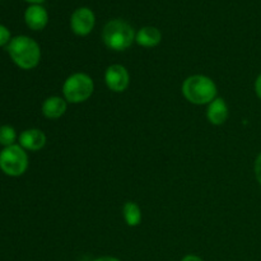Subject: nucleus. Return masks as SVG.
<instances>
[{
	"label": "nucleus",
	"instance_id": "nucleus-1",
	"mask_svg": "<svg viewBox=\"0 0 261 261\" xmlns=\"http://www.w3.org/2000/svg\"><path fill=\"white\" fill-rule=\"evenodd\" d=\"M8 53L12 60L24 70L36 68L41 60L40 45L27 36H17L8 43Z\"/></svg>",
	"mask_w": 261,
	"mask_h": 261
},
{
	"label": "nucleus",
	"instance_id": "nucleus-2",
	"mask_svg": "<svg viewBox=\"0 0 261 261\" xmlns=\"http://www.w3.org/2000/svg\"><path fill=\"white\" fill-rule=\"evenodd\" d=\"M182 94L194 105H209L217 98V86L209 76L195 74L184 81Z\"/></svg>",
	"mask_w": 261,
	"mask_h": 261
},
{
	"label": "nucleus",
	"instance_id": "nucleus-3",
	"mask_svg": "<svg viewBox=\"0 0 261 261\" xmlns=\"http://www.w3.org/2000/svg\"><path fill=\"white\" fill-rule=\"evenodd\" d=\"M134 28L122 19H112L106 23L102 31L105 45L114 51H124L135 41Z\"/></svg>",
	"mask_w": 261,
	"mask_h": 261
},
{
	"label": "nucleus",
	"instance_id": "nucleus-4",
	"mask_svg": "<svg viewBox=\"0 0 261 261\" xmlns=\"http://www.w3.org/2000/svg\"><path fill=\"white\" fill-rule=\"evenodd\" d=\"M93 79L86 73H74L65 79L63 84V94L66 102L82 103L93 94Z\"/></svg>",
	"mask_w": 261,
	"mask_h": 261
},
{
	"label": "nucleus",
	"instance_id": "nucleus-5",
	"mask_svg": "<svg viewBox=\"0 0 261 261\" xmlns=\"http://www.w3.org/2000/svg\"><path fill=\"white\" fill-rule=\"evenodd\" d=\"M28 168V155L20 145L13 144L0 152V170L8 176H22Z\"/></svg>",
	"mask_w": 261,
	"mask_h": 261
},
{
	"label": "nucleus",
	"instance_id": "nucleus-6",
	"mask_svg": "<svg viewBox=\"0 0 261 261\" xmlns=\"http://www.w3.org/2000/svg\"><path fill=\"white\" fill-rule=\"evenodd\" d=\"M105 82L109 89L116 93L126 91L130 83V75L127 69L120 64H112L105 71Z\"/></svg>",
	"mask_w": 261,
	"mask_h": 261
},
{
	"label": "nucleus",
	"instance_id": "nucleus-7",
	"mask_svg": "<svg viewBox=\"0 0 261 261\" xmlns=\"http://www.w3.org/2000/svg\"><path fill=\"white\" fill-rule=\"evenodd\" d=\"M96 23L93 12L88 8H79L71 14L70 27L76 36H87L92 32Z\"/></svg>",
	"mask_w": 261,
	"mask_h": 261
},
{
	"label": "nucleus",
	"instance_id": "nucleus-8",
	"mask_svg": "<svg viewBox=\"0 0 261 261\" xmlns=\"http://www.w3.org/2000/svg\"><path fill=\"white\" fill-rule=\"evenodd\" d=\"M25 24L33 31H41L47 25L48 14L45 8L40 4H33L27 8L24 13Z\"/></svg>",
	"mask_w": 261,
	"mask_h": 261
},
{
	"label": "nucleus",
	"instance_id": "nucleus-9",
	"mask_svg": "<svg viewBox=\"0 0 261 261\" xmlns=\"http://www.w3.org/2000/svg\"><path fill=\"white\" fill-rule=\"evenodd\" d=\"M46 135L40 129H27L19 135V145L27 150H40L45 147Z\"/></svg>",
	"mask_w": 261,
	"mask_h": 261
},
{
	"label": "nucleus",
	"instance_id": "nucleus-10",
	"mask_svg": "<svg viewBox=\"0 0 261 261\" xmlns=\"http://www.w3.org/2000/svg\"><path fill=\"white\" fill-rule=\"evenodd\" d=\"M68 109V102L65 98L59 96H51L46 98L42 103V114L47 119H60Z\"/></svg>",
	"mask_w": 261,
	"mask_h": 261
},
{
	"label": "nucleus",
	"instance_id": "nucleus-11",
	"mask_svg": "<svg viewBox=\"0 0 261 261\" xmlns=\"http://www.w3.org/2000/svg\"><path fill=\"white\" fill-rule=\"evenodd\" d=\"M206 117H208L209 122L213 125L224 124L227 117H228V106H227L226 101L223 98H218V97L213 99L208 105Z\"/></svg>",
	"mask_w": 261,
	"mask_h": 261
},
{
	"label": "nucleus",
	"instance_id": "nucleus-12",
	"mask_svg": "<svg viewBox=\"0 0 261 261\" xmlns=\"http://www.w3.org/2000/svg\"><path fill=\"white\" fill-rule=\"evenodd\" d=\"M135 41L138 45L143 46V47H154V46L160 45V42L162 41V33L158 28L147 25L138 31V33L135 35Z\"/></svg>",
	"mask_w": 261,
	"mask_h": 261
},
{
	"label": "nucleus",
	"instance_id": "nucleus-13",
	"mask_svg": "<svg viewBox=\"0 0 261 261\" xmlns=\"http://www.w3.org/2000/svg\"><path fill=\"white\" fill-rule=\"evenodd\" d=\"M122 216L127 226L137 227L142 221V209L134 201H126L122 206Z\"/></svg>",
	"mask_w": 261,
	"mask_h": 261
},
{
	"label": "nucleus",
	"instance_id": "nucleus-14",
	"mask_svg": "<svg viewBox=\"0 0 261 261\" xmlns=\"http://www.w3.org/2000/svg\"><path fill=\"white\" fill-rule=\"evenodd\" d=\"M15 138H17V134H15L14 127L9 126V125L0 126V144L4 145V148L14 144Z\"/></svg>",
	"mask_w": 261,
	"mask_h": 261
},
{
	"label": "nucleus",
	"instance_id": "nucleus-15",
	"mask_svg": "<svg viewBox=\"0 0 261 261\" xmlns=\"http://www.w3.org/2000/svg\"><path fill=\"white\" fill-rule=\"evenodd\" d=\"M10 42V32L5 25L0 24V46H4Z\"/></svg>",
	"mask_w": 261,
	"mask_h": 261
},
{
	"label": "nucleus",
	"instance_id": "nucleus-16",
	"mask_svg": "<svg viewBox=\"0 0 261 261\" xmlns=\"http://www.w3.org/2000/svg\"><path fill=\"white\" fill-rule=\"evenodd\" d=\"M254 171H255V177H256L257 182L261 185V153H259V155H257L256 160H255Z\"/></svg>",
	"mask_w": 261,
	"mask_h": 261
},
{
	"label": "nucleus",
	"instance_id": "nucleus-17",
	"mask_svg": "<svg viewBox=\"0 0 261 261\" xmlns=\"http://www.w3.org/2000/svg\"><path fill=\"white\" fill-rule=\"evenodd\" d=\"M255 93L261 99V74H259V76L255 81Z\"/></svg>",
	"mask_w": 261,
	"mask_h": 261
},
{
	"label": "nucleus",
	"instance_id": "nucleus-18",
	"mask_svg": "<svg viewBox=\"0 0 261 261\" xmlns=\"http://www.w3.org/2000/svg\"><path fill=\"white\" fill-rule=\"evenodd\" d=\"M181 261H204L203 259H201L200 256H198V255H186V256L182 257V260Z\"/></svg>",
	"mask_w": 261,
	"mask_h": 261
},
{
	"label": "nucleus",
	"instance_id": "nucleus-19",
	"mask_svg": "<svg viewBox=\"0 0 261 261\" xmlns=\"http://www.w3.org/2000/svg\"><path fill=\"white\" fill-rule=\"evenodd\" d=\"M93 261H121L120 259L115 256H101V257H97Z\"/></svg>",
	"mask_w": 261,
	"mask_h": 261
},
{
	"label": "nucleus",
	"instance_id": "nucleus-20",
	"mask_svg": "<svg viewBox=\"0 0 261 261\" xmlns=\"http://www.w3.org/2000/svg\"><path fill=\"white\" fill-rule=\"evenodd\" d=\"M25 2H30L32 3V4H41V3H43L45 0H25Z\"/></svg>",
	"mask_w": 261,
	"mask_h": 261
}]
</instances>
